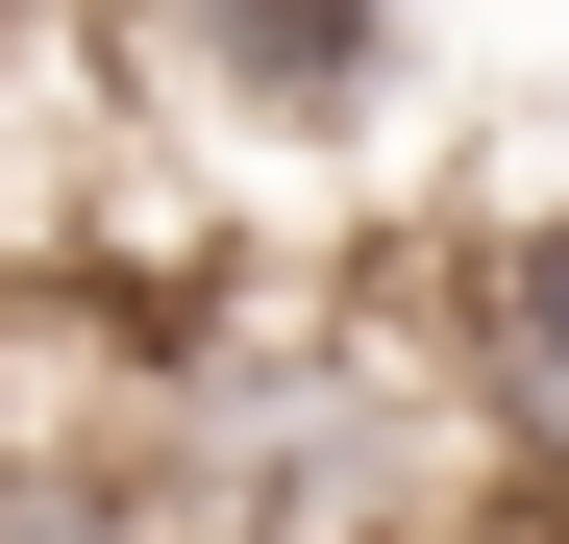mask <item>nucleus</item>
<instances>
[{
	"mask_svg": "<svg viewBox=\"0 0 569 544\" xmlns=\"http://www.w3.org/2000/svg\"><path fill=\"white\" fill-rule=\"evenodd\" d=\"M149 50L199 74L223 124H272V149H347V124H397L421 0H149Z\"/></svg>",
	"mask_w": 569,
	"mask_h": 544,
	"instance_id": "obj_1",
	"label": "nucleus"
},
{
	"mask_svg": "<svg viewBox=\"0 0 569 544\" xmlns=\"http://www.w3.org/2000/svg\"><path fill=\"white\" fill-rule=\"evenodd\" d=\"M446 346H470V421H496V471L569 495V223H496L446 272Z\"/></svg>",
	"mask_w": 569,
	"mask_h": 544,
	"instance_id": "obj_2",
	"label": "nucleus"
},
{
	"mask_svg": "<svg viewBox=\"0 0 569 544\" xmlns=\"http://www.w3.org/2000/svg\"><path fill=\"white\" fill-rule=\"evenodd\" d=\"M0 544H173V495L124 471V421H0Z\"/></svg>",
	"mask_w": 569,
	"mask_h": 544,
	"instance_id": "obj_3",
	"label": "nucleus"
},
{
	"mask_svg": "<svg viewBox=\"0 0 569 544\" xmlns=\"http://www.w3.org/2000/svg\"><path fill=\"white\" fill-rule=\"evenodd\" d=\"M26 26H50V0H0V74H26Z\"/></svg>",
	"mask_w": 569,
	"mask_h": 544,
	"instance_id": "obj_4",
	"label": "nucleus"
}]
</instances>
